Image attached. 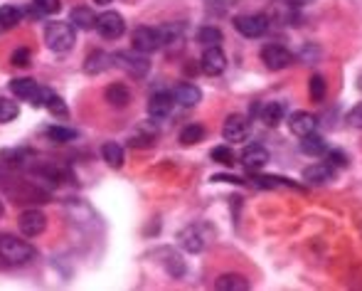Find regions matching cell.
Instances as JSON below:
<instances>
[{"label": "cell", "mask_w": 362, "mask_h": 291, "mask_svg": "<svg viewBox=\"0 0 362 291\" xmlns=\"http://www.w3.org/2000/svg\"><path fill=\"white\" fill-rule=\"evenodd\" d=\"M45 42L57 55L69 52L76 42L74 28L69 23H47V28H45Z\"/></svg>", "instance_id": "1"}, {"label": "cell", "mask_w": 362, "mask_h": 291, "mask_svg": "<svg viewBox=\"0 0 362 291\" xmlns=\"http://www.w3.org/2000/svg\"><path fill=\"white\" fill-rule=\"evenodd\" d=\"M0 257L8 264H28L35 259V247L25 239H18L13 234H3L0 237Z\"/></svg>", "instance_id": "2"}, {"label": "cell", "mask_w": 362, "mask_h": 291, "mask_svg": "<svg viewBox=\"0 0 362 291\" xmlns=\"http://www.w3.org/2000/svg\"><path fill=\"white\" fill-rule=\"evenodd\" d=\"M116 67H121L126 74H131L134 79H144L151 69V62H148V55H141L136 50H119V52L111 55Z\"/></svg>", "instance_id": "3"}, {"label": "cell", "mask_w": 362, "mask_h": 291, "mask_svg": "<svg viewBox=\"0 0 362 291\" xmlns=\"http://www.w3.org/2000/svg\"><path fill=\"white\" fill-rule=\"evenodd\" d=\"M94 30L101 35L104 40H119L126 33V23L116 10H104V13L96 15L94 20Z\"/></svg>", "instance_id": "4"}, {"label": "cell", "mask_w": 362, "mask_h": 291, "mask_svg": "<svg viewBox=\"0 0 362 291\" xmlns=\"http://www.w3.org/2000/svg\"><path fill=\"white\" fill-rule=\"evenodd\" d=\"M234 30H237L242 38L257 40L269 30V18H267V15H262V13L237 15V18H234Z\"/></svg>", "instance_id": "5"}, {"label": "cell", "mask_w": 362, "mask_h": 291, "mask_svg": "<svg viewBox=\"0 0 362 291\" xmlns=\"http://www.w3.org/2000/svg\"><path fill=\"white\" fill-rule=\"evenodd\" d=\"M10 91H13L18 99H23V101H28L30 106H35V109L42 106V86H40L35 79H30V76H20V79L10 81Z\"/></svg>", "instance_id": "6"}, {"label": "cell", "mask_w": 362, "mask_h": 291, "mask_svg": "<svg viewBox=\"0 0 362 291\" xmlns=\"http://www.w3.org/2000/svg\"><path fill=\"white\" fill-rule=\"evenodd\" d=\"M134 50L141 55H151L156 50H160V30L158 28H151V25H141V28L134 30Z\"/></svg>", "instance_id": "7"}, {"label": "cell", "mask_w": 362, "mask_h": 291, "mask_svg": "<svg viewBox=\"0 0 362 291\" xmlns=\"http://www.w3.org/2000/svg\"><path fill=\"white\" fill-rule=\"evenodd\" d=\"M18 227H20V232H23L25 237H40V234L47 229V217H45L42 210H35V207H30V210L20 212Z\"/></svg>", "instance_id": "8"}, {"label": "cell", "mask_w": 362, "mask_h": 291, "mask_svg": "<svg viewBox=\"0 0 362 291\" xmlns=\"http://www.w3.org/2000/svg\"><path fill=\"white\" fill-rule=\"evenodd\" d=\"M262 62L267 64L272 72H281V69L293 64V55H291L284 45H267V47L262 50Z\"/></svg>", "instance_id": "9"}, {"label": "cell", "mask_w": 362, "mask_h": 291, "mask_svg": "<svg viewBox=\"0 0 362 291\" xmlns=\"http://www.w3.org/2000/svg\"><path fill=\"white\" fill-rule=\"evenodd\" d=\"M222 136L224 141H232V144H242L249 139V121L242 114H232L224 119L222 126Z\"/></svg>", "instance_id": "10"}, {"label": "cell", "mask_w": 362, "mask_h": 291, "mask_svg": "<svg viewBox=\"0 0 362 291\" xmlns=\"http://www.w3.org/2000/svg\"><path fill=\"white\" fill-rule=\"evenodd\" d=\"M200 69L207 76H219L227 69V55L222 52V47H205L200 57Z\"/></svg>", "instance_id": "11"}, {"label": "cell", "mask_w": 362, "mask_h": 291, "mask_svg": "<svg viewBox=\"0 0 362 291\" xmlns=\"http://www.w3.org/2000/svg\"><path fill=\"white\" fill-rule=\"evenodd\" d=\"M173 106H175V101H173L170 91H156L148 101V114H151V119L163 121L173 114Z\"/></svg>", "instance_id": "12"}, {"label": "cell", "mask_w": 362, "mask_h": 291, "mask_svg": "<svg viewBox=\"0 0 362 291\" xmlns=\"http://www.w3.org/2000/svg\"><path fill=\"white\" fill-rule=\"evenodd\" d=\"M286 121H288L291 134H296L298 139L300 136L315 134V129H318V119H315L313 114H308V111H293L291 116H286Z\"/></svg>", "instance_id": "13"}, {"label": "cell", "mask_w": 362, "mask_h": 291, "mask_svg": "<svg viewBox=\"0 0 362 291\" xmlns=\"http://www.w3.org/2000/svg\"><path fill=\"white\" fill-rule=\"evenodd\" d=\"M239 161H242V166L247 168L249 173H257L269 163V151L259 144H252V146L244 148L242 156H239Z\"/></svg>", "instance_id": "14"}, {"label": "cell", "mask_w": 362, "mask_h": 291, "mask_svg": "<svg viewBox=\"0 0 362 291\" xmlns=\"http://www.w3.org/2000/svg\"><path fill=\"white\" fill-rule=\"evenodd\" d=\"M177 239H180V247L190 254H200L202 249H205V242H207V237H205V232H202L200 224H190V227H185Z\"/></svg>", "instance_id": "15"}, {"label": "cell", "mask_w": 362, "mask_h": 291, "mask_svg": "<svg viewBox=\"0 0 362 291\" xmlns=\"http://www.w3.org/2000/svg\"><path fill=\"white\" fill-rule=\"evenodd\" d=\"M173 101L182 109H190V106H197L202 101V91L197 89L195 84H177L175 89L170 91Z\"/></svg>", "instance_id": "16"}, {"label": "cell", "mask_w": 362, "mask_h": 291, "mask_svg": "<svg viewBox=\"0 0 362 291\" xmlns=\"http://www.w3.org/2000/svg\"><path fill=\"white\" fill-rule=\"evenodd\" d=\"M335 176V168L330 163H313L303 171V181L310 183V186H325L330 183Z\"/></svg>", "instance_id": "17"}, {"label": "cell", "mask_w": 362, "mask_h": 291, "mask_svg": "<svg viewBox=\"0 0 362 291\" xmlns=\"http://www.w3.org/2000/svg\"><path fill=\"white\" fill-rule=\"evenodd\" d=\"M109 67H114V59H111V55L109 52H104V50H94V52L86 57V62H84V72L86 74H101V72H106Z\"/></svg>", "instance_id": "18"}, {"label": "cell", "mask_w": 362, "mask_h": 291, "mask_svg": "<svg viewBox=\"0 0 362 291\" xmlns=\"http://www.w3.org/2000/svg\"><path fill=\"white\" fill-rule=\"evenodd\" d=\"M42 106L52 116H59V119H67V116H69V109H67V104L62 101V96L54 94V91L47 89V86H42Z\"/></svg>", "instance_id": "19"}, {"label": "cell", "mask_w": 362, "mask_h": 291, "mask_svg": "<svg viewBox=\"0 0 362 291\" xmlns=\"http://www.w3.org/2000/svg\"><path fill=\"white\" fill-rule=\"evenodd\" d=\"M286 114H288V109L284 101H269V104L262 109V121L274 129V126H279L284 119H286Z\"/></svg>", "instance_id": "20"}, {"label": "cell", "mask_w": 362, "mask_h": 291, "mask_svg": "<svg viewBox=\"0 0 362 291\" xmlns=\"http://www.w3.org/2000/svg\"><path fill=\"white\" fill-rule=\"evenodd\" d=\"M106 101L116 109H126L131 104V89L126 84H109L106 86Z\"/></svg>", "instance_id": "21"}, {"label": "cell", "mask_w": 362, "mask_h": 291, "mask_svg": "<svg viewBox=\"0 0 362 291\" xmlns=\"http://www.w3.org/2000/svg\"><path fill=\"white\" fill-rule=\"evenodd\" d=\"M328 151V141L318 134H308V136H300V153L305 156H325Z\"/></svg>", "instance_id": "22"}, {"label": "cell", "mask_w": 362, "mask_h": 291, "mask_svg": "<svg viewBox=\"0 0 362 291\" xmlns=\"http://www.w3.org/2000/svg\"><path fill=\"white\" fill-rule=\"evenodd\" d=\"M249 287H252V284H249V279L242 277V274H222L215 282L217 291H247Z\"/></svg>", "instance_id": "23"}, {"label": "cell", "mask_w": 362, "mask_h": 291, "mask_svg": "<svg viewBox=\"0 0 362 291\" xmlns=\"http://www.w3.org/2000/svg\"><path fill=\"white\" fill-rule=\"evenodd\" d=\"M94 10L86 8V5H79V8L72 10V15H69V25H72L74 30H91L94 28Z\"/></svg>", "instance_id": "24"}, {"label": "cell", "mask_w": 362, "mask_h": 291, "mask_svg": "<svg viewBox=\"0 0 362 291\" xmlns=\"http://www.w3.org/2000/svg\"><path fill=\"white\" fill-rule=\"evenodd\" d=\"M20 20H23V10L15 8V5H0V33L18 28Z\"/></svg>", "instance_id": "25"}, {"label": "cell", "mask_w": 362, "mask_h": 291, "mask_svg": "<svg viewBox=\"0 0 362 291\" xmlns=\"http://www.w3.org/2000/svg\"><path fill=\"white\" fill-rule=\"evenodd\" d=\"M101 158L106 161V166H111L114 171H119L121 166H124L126 156H124V148L119 144H114V141H109V144L101 146Z\"/></svg>", "instance_id": "26"}, {"label": "cell", "mask_w": 362, "mask_h": 291, "mask_svg": "<svg viewBox=\"0 0 362 291\" xmlns=\"http://www.w3.org/2000/svg\"><path fill=\"white\" fill-rule=\"evenodd\" d=\"M160 30V47H173V42H175V47H180L182 42V25L180 23H173V25H163Z\"/></svg>", "instance_id": "27"}, {"label": "cell", "mask_w": 362, "mask_h": 291, "mask_svg": "<svg viewBox=\"0 0 362 291\" xmlns=\"http://www.w3.org/2000/svg\"><path fill=\"white\" fill-rule=\"evenodd\" d=\"M195 40H197V45H202V47H219V45H222V33H219V28L205 25V28L197 30Z\"/></svg>", "instance_id": "28"}, {"label": "cell", "mask_w": 362, "mask_h": 291, "mask_svg": "<svg viewBox=\"0 0 362 291\" xmlns=\"http://www.w3.org/2000/svg\"><path fill=\"white\" fill-rule=\"evenodd\" d=\"M45 136H47L49 141H54V144H69V141L76 139V131L67 129V126H47Z\"/></svg>", "instance_id": "29"}, {"label": "cell", "mask_w": 362, "mask_h": 291, "mask_svg": "<svg viewBox=\"0 0 362 291\" xmlns=\"http://www.w3.org/2000/svg\"><path fill=\"white\" fill-rule=\"evenodd\" d=\"M205 141V129L200 124H187L185 129L180 131V144L182 146H195Z\"/></svg>", "instance_id": "30"}, {"label": "cell", "mask_w": 362, "mask_h": 291, "mask_svg": "<svg viewBox=\"0 0 362 291\" xmlns=\"http://www.w3.org/2000/svg\"><path fill=\"white\" fill-rule=\"evenodd\" d=\"M210 158L215 163H219V166H227V168H232L234 163H237L234 151L229 146H215V148H212V153H210Z\"/></svg>", "instance_id": "31"}, {"label": "cell", "mask_w": 362, "mask_h": 291, "mask_svg": "<svg viewBox=\"0 0 362 291\" xmlns=\"http://www.w3.org/2000/svg\"><path fill=\"white\" fill-rule=\"evenodd\" d=\"M165 269H168V274H173V279H180V277H185V262L180 259V254H175V252H165Z\"/></svg>", "instance_id": "32"}, {"label": "cell", "mask_w": 362, "mask_h": 291, "mask_svg": "<svg viewBox=\"0 0 362 291\" xmlns=\"http://www.w3.org/2000/svg\"><path fill=\"white\" fill-rule=\"evenodd\" d=\"M20 116V106L10 99H3L0 96V124H10Z\"/></svg>", "instance_id": "33"}, {"label": "cell", "mask_w": 362, "mask_h": 291, "mask_svg": "<svg viewBox=\"0 0 362 291\" xmlns=\"http://www.w3.org/2000/svg\"><path fill=\"white\" fill-rule=\"evenodd\" d=\"M308 91L313 101H323L325 99V79L320 74H313L308 81Z\"/></svg>", "instance_id": "34"}, {"label": "cell", "mask_w": 362, "mask_h": 291, "mask_svg": "<svg viewBox=\"0 0 362 291\" xmlns=\"http://www.w3.org/2000/svg\"><path fill=\"white\" fill-rule=\"evenodd\" d=\"M33 8L37 10L40 15H54L62 8V0H33Z\"/></svg>", "instance_id": "35"}, {"label": "cell", "mask_w": 362, "mask_h": 291, "mask_svg": "<svg viewBox=\"0 0 362 291\" xmlns=\"http://www.w3.org/2000/svg\"><path fill=\"white\" fill-rule=\"evenodd\" d=\"M325 158L333 168H345L348 166V156L343 151H325Z\"/></svg>", "instance_id": "36"}, {"label": "cell", "mask_w": 362, "mask_h": 291, "mask_svg": "<svg viewBox=\"0 0 362 291\" xmlns=\"http://www.w3.org/2000/svg\"><path fill=\"white\" fill-rule=\"evenodd\" d=\"M30 59H33V55H30V50L20 47L13 52V64L15 67H30Z\"/></svg>", "instance_id": "37"}, {"label": "cell", "mask_w": 362, "mask_h": 291, "mask_svg": "<svg viewBox=\"0 0 362 291\" xmlns=\"http://www.w3.org/2000/svg\"><path fill=\"white\" fill-rule=\"evenodd\" d=\"M348 124L353 126V129H360L362 131V101H360V104H355L353 111L348 114Z\"/></svg>", "instance_id": "38"}, {"label": "cell", "mask_w": 362, "mask_h": 291, "mask_svg": "<svg viewBox=\"0 0 362 291\" xmlns=\"http://www.w3.org/2000/svg\"><path fill=\"white\" fill-rule=\"evenodd\" d=\"M291 5H305V3H313V0H286Z\"/></svg>", "instance_id": "39"}, {"label": "cell", "mask_w": 362, "mask_h": 291, "mask_svg": "<svg viewBox=\"0 0 362 291\" xmlns=\"http://www.w3.org/2000/svg\"><path fill=\"white\" fill-rule=\"evenodd\" d=\"M111 0H94V5H109Z\"/></svg>", "instance_id": "40"}]
</instances>
